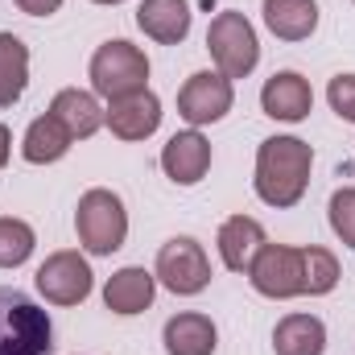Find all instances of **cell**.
<instances>
[{
	"label": "cell",
	"instance_id": "24",
	"mask_svg": "<svg viewBox=\"0 0 355 355\" xmlns=\"http://www.w3.org/2000/svg\"><path fill=\"white\" fill-rule=\"evenodd\" d=\"M327 215H331V232H335L347 248H355V186H343V190L331 194Z\"/></svg>",
	"mask_w": 355,
	"mask_h": 355
},
{
	"label": "cell",
	"instance_id": "21",
	"mask_svg": "<svg viewBox=\"0 0 355 355\" xmlns=\"http://www.w3.org/2000/svg\"><path fill=\"white\" fill-rule=\"evenodd\" d=\"M29 83V50L17 33H0V107L17 103Z\"/></svg>",
	"mask_w": 355,
	"mask_h": 355
},
{
	"label": "cell",
	"instance_id": "11",
	"mask_svg": "<svg viewBox=\"0 0 355 355\" xmlns=\"http://www.w3.org/2000/svg\"><path fill=\"white\" fill-rule=\"evenodd\" d=\"M162 170H166L170 182H178V186L202 182L207 170H211V141H207L198 128L174 132V137L166 141V149H162Z\"/></svg>",
	"mask_w": 355,
	"mask_h": 355
},
{
	"label": "cell",
	"instance_id": "26",
	"mask_svg": "<svg viewBox=\"0 0 355 355\" xmlns=\"http://www.w3.org/2000/svg\"><path fill=\"white\" fill-rule=\"evenodd\" d=\"M21 12H29V17H50V12H58L62 8V0H12Z\"/></svg>",
	"mask_w": 355,
	"mask_h": 355
},
{
	"label": "cell",
	"instance_id": "14",
	"mask_svg": "<svg viewBox=\"0 0 355 355\" xmlns=\"http://www.w3.org/2000/svg\"><path fill=\"white\" fill-rule=\"evenodd\" d=\"M265 227L252 219V215H232V219H223V227H219V257H223V265L232 268V272H248L252 261H257V252L265 248Z\"/></svg>",
	"mask_w": 355,
	"mask_h": 355
},
{
	"label": "cell",
	"instance_id": "27",
	"mask_svg": "<svg viewBox=\"0 0 355 355\" xmlns=\"http://www.w3.org/2000/svg\"><path fill=\"white\" fill-rule=\"evenodd\" d=\"M8 149H12V137H8V128L0 124V170L8 166Z\"/></svg>",
	"mask_w": 355,
	"mask_h": 355
},
{
	"label": "cell",
	"instance_id": "3",
	"mask_svg": "<svg viewBox=\"0 0 355 355\" xmlns=\"http://www.w3.org/2000/svg\"><path fill=\"white\" fill-rule=\"evenodd\" d=\"M75 232H79V244L87 248L91 257H112L124 248L128 240V211L120 202V194L95 186L79 198L75 207Z\"/></svg>",
	"mask_w": 355,
	"mask_h": 355
},
{
	"label": "cell",
	"instance_id": "15",
	"mask_svg": "<svg viewBox=\"0 0 355 355\" xmlns=\"http://www.w3.org/2000/svg\"><path fill=\"white\" fill-rule=\"evenodd\" d=\"M137 25L145 37H153L162 46H178L190 33V4L186 0H141Z\"/></svg>",
	"mask_w": 355,
	"mask_h": 355
},
{
	"label": "cell",
	"instance_id": "1",
	"mask_svg": "<svg viewBox=\"0 0 355 355\" xmlns=\"http://www.w3.org/2000/svg\"><path fill=\"white\" fill-rule=\"evenodd\" d=\"M310 166H314V149L297 137H268L257 149V194L261 202L285 211L297 207L306 186H310Z\"/></svg>",
	"mask_w": 355,
	"mask_h": 355
},
{
	"label": "cell",
	"instance_id": "20",
	"mask_svg": "<svg viewBox=\"0 0 355 355\" xmlns=\"http://www.w3.org/2000/svg\"><path fill=\"white\" fill-rule=\"evenodd\" d=\"M67 149H71V132L46 112V116H37L29 128H25V141H21V157L29 162V166H50V162H62L67 157Z\"/></svg>",
	"mask_w": 355,
	"mask_h": 355
},
{
	"label": "cell",
	"instance_id": "6",
	"mask_svg": "<svg viewBox=\"0 0 355 355\" xmlns=\"http://www.w3.org/2000/svg\"><path fill=\"white\" fill-rule=\"evenodd\" d=\"M153 277H157L170 293H178V297H194V293H202V289L211 285V261H207V252H202L198 240L174 236V240L162 244V252H157V272H153Z\"/></svg>",
	"mask_w": 355,
	"mask_h": 355
},
{
	"label": "cell",
	"instance_id": "22",
	"mask_svg": "<svg viewBox=\"0 0 355 355\" xmlns=\"http://www.w3.org/2000/svg\"><path fill=\"white\" fill-rule=\"evenodd\" d=\"M335 285H339V261H335V252H327V248H318V244L302 248V293L322 297V293H331Z\"/></svg>",
	"mask_w": 355,
	"mask_h": 355
},
{
	"label": "cell",
	"instance_id": "2",
	"mask_svg": "<svg viewBox=\"0 0 355 355\" xmlns=\"http://www.w3.org/2000/svg\"><path fill=\"white\" fill-rule=\"evenodd\" d=\"M0 355H54L50 314L17 285H0Z\"/></svg>",
	"mask_w": 355,
	"mask_h": 355
},
{
	"label": "cell",
	"instance_id": "5",
	"mask_svg": "<svg viewBox=\"0 0 355 355\" xmlns=\"http://www.w3.org/2000/svg\"><path fill=\"white\" fill-rule=\"evenodd\" d=\"M207 50L219 67L223 79H248L261 62V42H257V29L248 25L244 12H219L207 29Z\"/></svg>",
	"mask_w": 355,
	"mask_h": 355
},
{
	"label": "cell",
	"instance_id": "13",
	"mask_svg": "<svg viewBox=\"0 0 355 355\" xmlns=\"http://www.w3.org/2000/svg\"><path fill=\"white\" fill-rule=\"evenodd\" d=\"M153 297H157V277L149 268H137V265L112 272L107 285H103V306L112 314H124V318L145 314L153 306Z\"/></svg>",
	"mask_w": 355,
	"mask_h": 355
},
{
	"label": "cell",
	"instance_id": "18",
	"mask_svg": "<svg viewBox=\"0 0 355 355\" xmlns=\"http://www.w3.org/2000/svg\"><path fill=\"white\" fill-rule=\"evenodd\" d=\"M277 355H322L327 352V327L318 314H285L272 331Z\"/></svg>",
	"mask_w": 355,
	"mask_h": 355
},
{
	"label": "cell",
	"instance_id": "12",
	"mask_svg": "<svg viewBox=\"0 0 355 355\" xmlns=\"http://www.w3.org/2000/svg\"><path fill=\"white\" fill-rule=\"evenodd\" d=\"M261 107H265V116H272V120L297 124V120L310 116L314 91H310V83L297 71H277L265 87H261Z\"/></svg>",
	"mask_w": 355,
	"mask_h": 355
},
{
	"label": "cell",
	"instance_id": "23",
	"mask_svg": "<svg viewBox=\"0 0 355 355\" xmlns=\"http://www.w3.org/2000/svg\"><path fill=\"white\" fill-rule=\"evenodd\" d=\"M33 244H37V236L25 219H12V215L0 219V268L25 265L33 257Z\"/></svg>",
	"mask_w": 355,
	"mask_h": 355
},
{
	"label": "cell",
	"instance_id": "17",
	"mask_svg": "<svg viewBox=\"0 0 355 355\" xmlns=\"http://www.w3.org/2000/svg\"><path fill=\"white\" fill-rule=\"evenodd\" d=\"M215 322L207 314H174L162 331V343H166V355H215Z\"/></svg>",
	"mask_w": 355,
	"mask_h": 355
},
{
	"label": "cell",
	"instance_id": "10",
	"mask_svg": "<svg viewBox=\"0 0 355 355\" xmlns=\"http://www.w3.org/2000/svg\"><path fill=\"white\" fill-rule=\"evenodd\" d=\"M103 124L112 128V137L120 141H145L157 132L162 124V99L153 91H137L124 99H112V107L103 112Z\"/></svg>",
	"mask_w": 355,
	"mask_h": 355
},
{
	"label": "cell",
	"instance_id": "4",
	"mask_svg": "<svg viewBox=\"0 0 355 355\" xmlns=\"http://www.w3.org/2000/svg\"><path fill=\"white\" fill-rule=\"evenodd\" d=\"M145 79H149V58L132 42H124V37L103 42L91 54V91L103 95L107 103L145 91Z\"/></svg>",
	"mask_w": 355,
	"mask_h": 355
},
{
	"label": "cell",
	"instance_id": "7",
	"mask_svg": "<svg viewBox=\"0 0 355 355\" xmlns=\"http://www.w3.org/2000/svg\"><path fill=\"white\" fill-rule=\"evenodd\" d=\"M95 272L91 265L79 257V252H71V248H62V252H54V257H46L42 268H37V293L50 302V306H79V302H87L91 297V281Z\"/></svg>",
	"mask_w": 355,
	"mask_h": 355
},
{
	"label": "cell",
	"instance_id": "9",
	"mask_svg": "<svg viewBox=\"0 0 355 355\" xmlns=\"http://www.w3.org/2000/svg\"><path fill=\"white\" fill-rule=\"evenodd\" d=\"M248 281L257 293H265L272 302L297 297L302 293V248L289 244H265L257 252V261L248 268Z\"/></svg>",
	"mask_w": 355,
	"mask_h": 355
},
{
	"label": "cell",
	"instance_id": "25",
	"mask_svg": "<svg viewBox=\"0 0 355 355\" xmlns=\"http://www.w3.org/2000/svg\"><path fill=\"white\" fill-rule=\"evenodd\" d=\"M327 99H331V107H335L339 120L355 124V75H335L331 87H327Z\"/></svg>",
	"mask_w": 355,
	"mask_h": 355
},
{
	"label": "cell",
	"instance_id": "16",
	"mask_svg": "<svg viewBox=\"0 0 355 355\" xmlns=\"http://www.w3.org/2000/svg\"><path fill=\"white\" fill-rule=\"evenodd\" d=\"M50 116L71 132V141H87L103 128V107L91 91H79V87H67L54 95L50 103Z\"/></svg>",
	"mask_w": 355,
	"mask_h": 355
},
{
	"label": "cell",
	"instance_id": "28",
	"mask_svg": "<svg viewBox=\"0 0 355 355\" xmlns=\"http://www.w3.org/2000/svg\"><path fill=\"white\" fill-rule=\"evenodd\" d=\"M91 4H124V0H91Z\"/></svg>",
	"mask_w": 355,
	"mask_h": 355
},
{
	"label": "cell",
	"instance_id": "19",
	"mask_svg": "<svg viewBox=\"0 0 355 355\" xmlns=\"http://www.w3.org/2000/svg\"><path fill=\"white\" fill-rule=\"evenodd\" d=\"M265 25L281 42H306L318 29V4L314 0H265Z\"/></svg>",
	"mask_w": 355,
	"mask_h": 355
},
{
	"label": "cell",
	"instance_id": "8",
	"mask_svg": "<svg viewBox=\"0 0 355 355\" xmlns=\"http://www.w3.org/2000/svg\"><path fill=\"white\" fill-rule=\"evenodd\" d=\"M232 79H223L219 71H198L190 75L182 91H178V116L190 124V128H202V124H215L232 112Z\"/></svg>",
	"mask_w": 355,
	"mask_h": 355
}]
</instances>
